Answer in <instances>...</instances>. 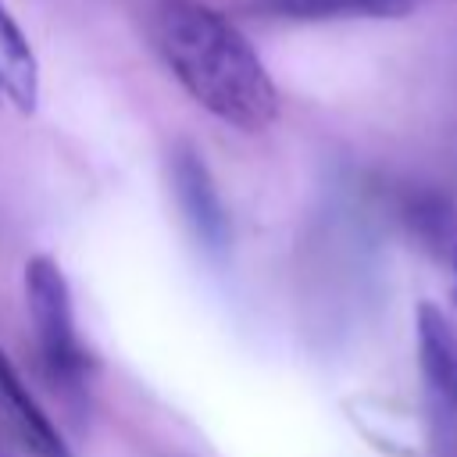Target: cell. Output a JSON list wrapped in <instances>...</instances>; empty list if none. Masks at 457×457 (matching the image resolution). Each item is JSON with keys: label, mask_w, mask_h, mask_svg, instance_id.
Listing matches in <instances>:
<instances>
[{"label": "cell", "mask_w": 457, "mask_h": 457, "mask_svg": "<svg viewBox=\"0 0 457 457\" xmlns=\"http://www.w3.org/2000/svg\"><path fill=\"white\" fill-rule=\"evenodd\" d=\"M411 4H418V0H411Z\"/></svg>", "instance_id": "cell-9"}, {"label": "cell", "mask_w": 457, "mask_h": 457, "mask_svg": "<svg viewBox=\"0 0 457 457\" xmlns=\"http://www.w3.org/2000/svg\"><path fill=\"white\" fill-rule=\"evenodd\" d=\"M25 307L32 318L43 375L68 400L86 396L89 353L75 332V307H71L68 278H64L61 264L46 253H36L25 261Z\"/></svg>", "instance_id": "cell-2"}, {"label": "cell", "mask_w": 457, "mask_h": 457, "mask_svg": "<svg viewBox=\"0 0 457 457\" xmlns=\"http://www.w3.org/2000/svg\"><path fill=\"white\" fill-rule=\"evenodd\" d=\"M171 189L200 246L218 257L228 246V211L221 204V193L204 154L189 143H179L171 150Z\"/></svg>", "instance_id": "cell-4"}, {"label": "cell", "mask_w": 457, "mask_h": 457, "mask_svg": "<svg viewBox=\"0 0 457 457\" xmlns=\"http://www.w3.org/2000/svg\"><path fill=\"white\" fill-rule=\"evenodd\" d=\"M150 43L179 86L218 121L261 132L278 118V89L228 14L200 0H161Z\"/></svg>", "instance_id": "cell-1"}, {"label": "cell", "mask_w": 457, "mask_h": 457, "mask_svg": "<svg viewBox=\"0 0 457 457\" xmlns=\"http://www.w3.org/2000/svg\"><path fill=\"white\" fill-rule=\"evenodd\" d=\"M414 343L425 407L428 457H457V328L450 314L421 300L414 307Z\"/></svg>", "instance_id": "cell-3"}, {"label": "cell", "mask_w": 457, "mask_h": 457, "mask_svg": "<svg viewBox=\"0 0 457 457\" xmlns=\"http://www.w3.org/2000/svg\"><path fill=\"white\" fill-rule=\"evenodd\" d=\"M0 93L21 114H32L39 104V61L4 4H0Z\"/></svg>", "instance_id": "cell-7"}, {"label": "cell", "mask_w": 457, "mask_h": 457, "mask_svg": "<svg viewBox=\"0 0 457 457\" xmlns=\"http://www.w3.org/2000/svg\"><path fill=\"white\" fill-rule=\"evenodd\" d=\"M253 11L278 21H339V18H400L411 0H253Z\"/></svg>", "instance_id": "cell-8"}, {"label": "cell", "mask_w": 457, "mask_h": 457, "mask_svg": "<svg viewBox=\"0 0 457 457\" xmlns=\"http://www.w3.org/2000/svg\"><path fill=\"white\" fill-rule=\"evenodd\" d=\"M0 407L7 414L11 432L32 457H71L68 443L61 439L54 421L43 414V407L36 403V396L29 393V386L21 382V375L14 371L4 350H0Z\"/></svg>", "instance_id": "cell-6"}, {"label": "cell", "mask_w": 457, "mask_h": 457, "mask_svg": "<svg viewBox=\"0 0 457 457\" xmlns=\"http://www.w3.org/2000/svg\"><path fill=\"white\" fill-rule=\"evenodd\" d=\"M400 221L414 246L436 261L450 278V303L457 307V204L428 186H411L400 196Z\"/></svg>", "instance_id": "cell-5"}]
</instances>
